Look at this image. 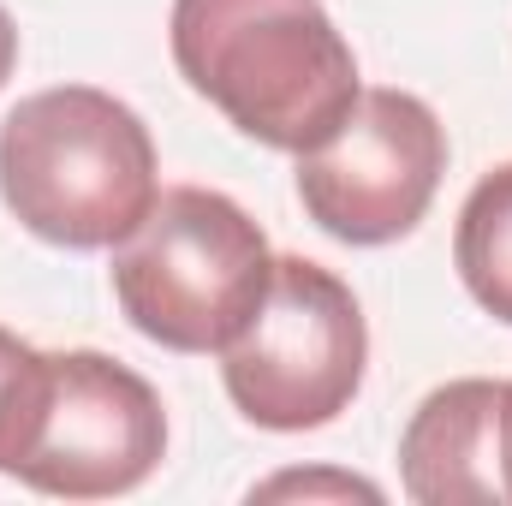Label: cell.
<instances>
[{"instance_id":"obj_1","label":"cell","mask_w":512,"mask_h":506,"mask_svg":"<svg viewBox=\"0 0 512 506\" xmlns=\"http://www.w3.org/2000/svg\"><path fill=\"white\" fill-rule=\"evenodd\" d=\"M179 78L251 143L304 155L364 96L358 54L322 0H173Z\"/></svg>"},{"instance_id":"obj_2","label":"cell","mask_w":512,"mask_h":506,"mask_svg":"<svg viewBox=\"0 0 512 506\" xmlns=\"http://www.w3.org/2000/svg\"><path fill=\"white\" fill-rule=\"evenodd\" d=\"M161 197L143 114L96 84H54L0 120V203L60 251H114Z\"/></svg>"},{"instance_id":"obj_3","label":"cell","mask_w":512,"mask_h":506,"mask_svg":"<svg viewBox=\"0 0 512 506\" xmlns=\"http://www.w3.org/2000/svg\"><path fill=\"white\" fill-rule=\"evenodd\" d=\"M274 251L251 215L209 185H167L114 245V298L126 322L185 358H221L256 316Z\"/></svg>"},{"instance_id":"obj_4","label":"cell","mask_w":512,"mask_h":506,"mask_svg":"<svg viewBox=\"0 0 512 506\" xmlns=\"http://www.w3.org/2000/svg\"><path fill=\"white\" fill-rule=\"evenodd\" d=\"M364 364L370 328L352 286L310 256H274L256 316L221 352V381L245 423L268 435H304L352 411Z\"/></svg>"},{"instance_id":"obj_5","label":"cell","mask_w":512,"mask_h":506,"mask_svg":"<svg viewBox=\"0 0 512 506\" xmlns=\"http://www.w3.org/2000/svg\"><path fill=\"white\" fill-rule=\"evenodd\" d=\"M167 459L161 393L108 352H48L24 447L6 477L54 501H114Z\"/></svg>"},{"instance_id":"obj_6","label":"cell","mask_w":512,"mask_h":506,"mask_svg":"<svg viewBox=\"0 0 512 506\" xmlns=\"http://www.w3.org/2000/svg\"><path fill=\"white\" fill-rule=\"evenodd\" d=\"M447 173V126L411 90H364L328 143L298 155L304 215L358 251L417 233Z\"/></svg>"},{"instance_id":"obj_7","label":"cell","mask_w":512,"mask_h":506,"mask_svg":"<svg viewBox=\"0 0 512 506\" xmlns=\"http://www.w3.org/2000/svg\"><path fill=\"white\" fill-rule=\"evenodd\" d=\"M399 483L417 506H501V381L435 387L399 435Z\"/></svg>"},{"instance_id":"obj_8","label":"cell","mask_w":512,"mask_h":506,"mask_svg":"<svg viewBox=\"0 0 512 506\" xmlns=\"http://www.w3.org/2000/svg\"><path fill=\"white\" fill-rule=\"evenodd\" d=\"M453 268L465 292L512 328V161L489 167L453 227Z\"/></svg>"},{"instance_id":"obj_9","label":"cell","mask_w":512,"mask_h":506,"mask_svg":"<svg viewBox=\"0 0 512 506\" xmlns=\"http://www.w3.org/2000/svg\"><path fill=\"white\" fill-rule=\"evenodd\" d=\"M42 358L48 352L24 346L12 328H0V471H12V459L24 447L30 405H36V387H42Z\"/></svg>"},{"instance_id":"obj_10","label":"cell","mask_w":512,"mask_h":506,"mask_svg":"<svg viewBox=\"0 0 512 506\" xmlns=\"http://www.w3.org/2000/svg\"><path fill=\"white\" fill-rule=\"evenodd\" d=\"M251 501H382V489L370 477H346V471H280V477L256 483Z\"/></svg>"},{"instance_id":"obj_11","label":"cell","mask_w":512,"mask_h":506,"mask_svg":"<svg viewBox=\"0 0 512 506\" xmlns=\"http://www.w3.org/2000/svg\"><path fill=\"white\" fill-rule=\"evenodd\" d=\"M501 483L512 501V381H501Z\"/></svg>"},{"instance_id":"obj_12","label":"cell","mask_w":512,"mask_h":506,"mask_svg":"<svg viewBox=\"0 0 512 506\" xmlns=\"http://www.w3.org/2000/svg\"><path fill=\"white\" fill-rule=\"evenodd\" d=\"M12 66H18V24H12V12L0 6V90H6Z\"/></svg>"}]
</instances>
